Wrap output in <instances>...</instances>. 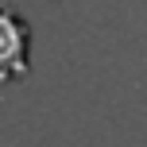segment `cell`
<instances>
[{"label": "cell", "instance_id": "6da1fadb", "mask_svg": "<svg viewBox=\"0 0 147 147\" xmlns=\"http://www.w3.org/2000/svg\"><path fill=\"white\" fill-rule=\"evenodd\" d=\"M31 70V23L0 4V81H20Z\"/></svg>", "mask_w": 147, "mask_h": 147}]
</instances>
